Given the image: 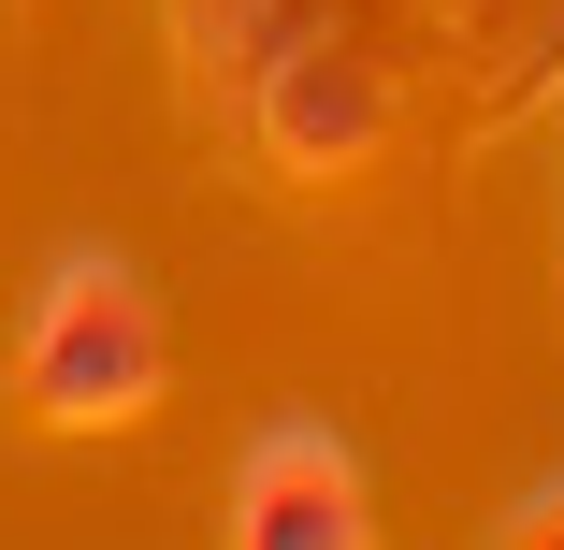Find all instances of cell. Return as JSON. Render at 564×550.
Returning a JSON list of instances; mask_svg holds the SVG:
<instances>
[{"instance_id": "cell-3", "label": "cell", "mask_w": 564, "mask_h": 550, "mask_svg": "<svg viewBox=\"0 0 564 550\" xmlns=\"http://www.w3.org/2000/svg\"><path fill=\"white\" fill-rule=\"evenodd\" d=\"M232 536L247 550H362V464H348V434L333 420H261L247 450H232Z\"/></svg>"}, {"instance_id": "cell-2", "label": "cell", "mask_w": 564, "mask_h": 550, "mask_svg": "<svg viewBox=\"0 0 564 550\" xmlns=\"http://www.w3.org/2000/svg\"><path fill=\"white\" fill-rule=\"evenodd\" d=\"M247 131L290 160V174H362L377 131H391V87L348 30H275L261 73H247Z\"/></svg>"}, {"instance_id": "cell-4", "label": "cell", "mask_w": 564, "mask_h": 550, "mask_svg": "<svg viewBox=\"0 0 564 550\" xmlns=\"http://www.w3.org/2000/svg\"><path fill=\"white\" fill-rule=\"evenodd\" d=\"M174 15H188L203 73H261V44H275V0H174Z\"/></svg>"}, {"instance_id": "cell-6", "label": "cell", "mask_w": 564, "mask_h": 550, "mask_svg": "<svg viewBox=\"0 0 564 550\" xmlns=\"http://www.w3.org/2000/svg\"><path fill=\"white\" fill-rule=\"evenodd\" d=\"M550 44H564V30H550Z\"/></svg>"}, {"instance_id": "cell-1", "label": "cell", "mask_w": 564, "mask_h": 550, "mask_svg": "<svg viewBox=\"0 0 564 550\" xmlns=\"http://www.w3.org/2000/svg\"><path fill=\"white\" fill-rule=\"evenodd\" d=\"M160 290L117 261V247H58L30 319H15V406L44 434H117L160 406Z\"/></svg>"}, {"instance_id": "cell-5", "label": "cell", "mask_w": 564, "mask_h": 550, "mask_svg": "<svg viewBox=\"0 0 564 550\" xmlns=\"http://www.w3.org/2000/svg\"><path fill=\"white\" fill-rule=\"evenodd\" d=\"M507 536H564V478H550V493H521V507H507Z\"/></svg>"}]
</instances>
